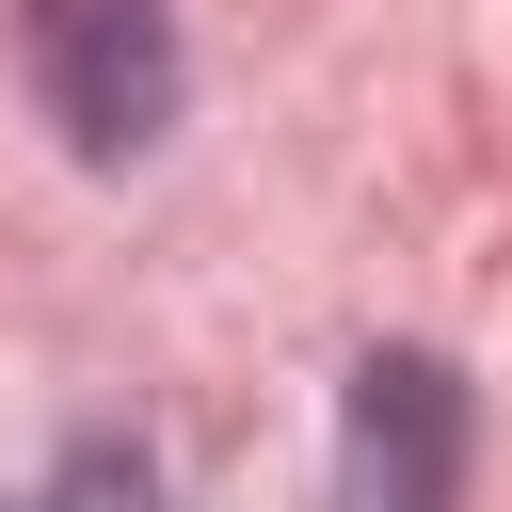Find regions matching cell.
I'll return each mask as SVG.
<instances>
[{
  "mask_svg": "<svg viewBox=\"0 0 512 512\" xmlns=\"http://www.w3.org/2000/svg\"><path fill=\"white\" fill-rule=\"evenodd\" d=\"M16 80H32V112L64 128V160H144L160 128H176V96H192V32H176V0H16Z\"/></svg>",
  "mask_w": 512,
  "mask_h": 512,
  "instance_id": "obj_1",
  "label": "cell"
},
{
  "mask_svg": "<svg viewBox=\"0 0 512 512\" xmlns=\"http://www.w3.org/2000/svg\"><path fill=\"white\" fill-rule=\"evenodd\" d=\"M464 464H480V400H464V368H448V352H416V336L352 352L320 512H464Z\"/></svg>",
  "mask_w": 512,
  "mask_h": 512,
  "instance_id": "obj_2",
  "label": "cell"
},
{
  "mask_svg": "<svg viewBox=\"0 0 512 512\" xmlns=\"http://www.w3.org/2000/svg\"><path fill=\"white\" fill-rule=\"evenodd\" d=\"M0 512H160V448L144 432H80L32 496H0Z\"/></svg>",
  "mask_w": 512,
  "mask_h": 512,
  "instance_id": "obj_3",
  "label": "cell"
}]
</instances>
